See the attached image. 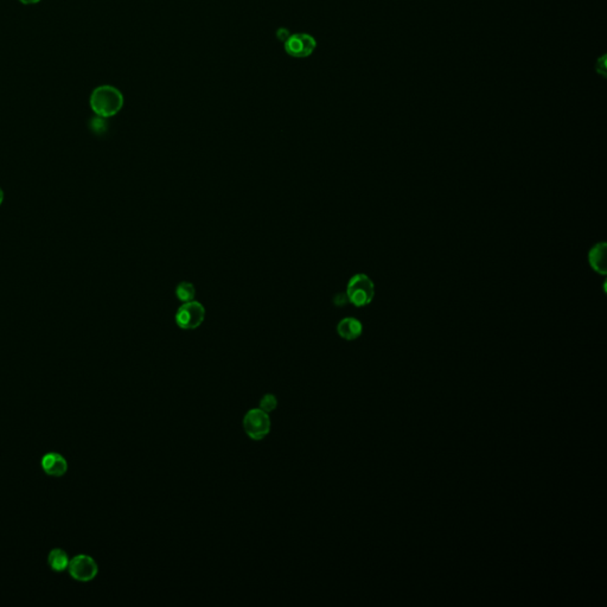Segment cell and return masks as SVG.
<instances>
[{
  "label": "cell",
  "instance_id": "obj_1",
  "mask_svg": "<svg viewBox=\"0 0 607 607\" xmlns=\"http://www.w3.org/2000/svg\"><path fill=\"white\" fill-rule=\"evenodd\" d=\"M93 112L101 118H111L118 114L123 106V95L113 86H100L95 88L89 98Z\"/></svg>",
  "mask_w": 607,
  "mask_h": 607
},
{
  "label": "cell",
  "instance_id": "obj_2",
  "mask_svg": "<svg viewBox=\"0 0 607 607\" xmlns=\"http://www.w3.org/2000/svg\"><path fill=\"white\" fill-rule=\"evenodd\" d=\"M374 297H375V285L367 274H356L347 282V302H350L356 307L369 305Z\"/></svg>",
  "mask_w": 607,
  "mask_h": 607
},
{
  "label": "cell",
  "instance_id": "obj_3",
  "mask_svg": "<svg viewBox=\"0 0 607 607\" xmlns=\"http://www.w3.org/2000/svg\"><path fill=\"white\" fill-rule=\"evenodd\" d=\"M272 422L268 413L260 408H253L247 412L243 418V429L252 440L259 442L270 434Z\"/></svg>",
  "mask_w": 607,
  "mask_h": 607
},
{
  "label": "cell",
  "instance_id": "obj_4",
  "mask_svg": "<svg viewBox=\"0 0 607 607\" xmlns=\"http://www.w3.org/2000/svg\"><path fill=\"white\" fill-rule=\"evenodd\" d=\"M175 323L182 330H195L205 320V309L196 300L183 302L175 313Z\"/></svg>",
  "mask_w": 607,
  "mask_h": 607
},
{
  "label": "cell",
  "instance_id": "obj_5",
  "mask_svg": "<svg viewBox=\"0 0 607 607\" xmlns=\"http://www.w3.org/2000/svg\"><path fill=\"white\" fill-rule=\"evenodd\" d=\"M68 571L73 579L81 583H88L98 576V566L89 555L80 554L71 558Z\"/></svg>",
  "mask_w": 607,
  "mask_h": 607
},
{
  "label": "cell",
  "instance_id": "obj_6",
  "mask_svg": "<svg viewBox=\"0 0 607 607\" xmlns=\"http://www.w3.org/2000/svg\"><path fill=\"white\" fill-rule=\"evenodd\" d=\"M284 43L286 53L288 56L295 57V58H305V57L311 56L317 46L316 39L309 34L290 35Z\"/></svg>",
  "mask_w": 607,
  "mask_h": 607
},
{
  "label": "cell",
  "instance_id": "obj_7",
  "mask_svg": "<svg viewBox=\"0 0 607 607\" xmlns=\"http://www.w3.org/2000/svg\"><path fill=\"white\" fill-rule=\"evenodd\" d=\"M44 472L51 477H62L68 471V461L62 454L57 452L46 453L41 460Z\"/></svg>",
  "mask_w": 607,
  "mask_h": 607
},
{
  "label": "cell",
  "instance_id": "obj_8",
  "mask_svg": "<svg viewBox=\"0 0 607 607\" xmlns=\"http://www.w3.org/2000/svg\"><path fill=\"white\" fill-rule=\"evenodd\" d=\"M337 332L345 341H354L363 332V325L354 317H347L338 323Z\"/></svg>",
  "mask_w": 607,
  "mask_h": 607
},
{
  "label": "cell",
  "instance_id": "obj_9",
  "mask_svg": "<svg viewBox=\"0 0 607 607\" xmlns=\"http://www.w3.org/2000/svg\"><path fill=\"white\" fill-rule=\"evenodd\" d=\"M588 262L594 272L605 275L607 272L606 243L594 245L588 252Z\"/></svg>",
  "mask_w": 607,
  "mask_h": 607
},
{
  "label": "cell",
  "instance_id": "obj_10",
  "mask_svg": "<svg viewBox=\"0 0 607 607\" xmlns=\"http://www.w3.org/2000/svg\"><path fill=\"white\" fill-rule=\"evenodd\" d=\"M69 562H71L69 555L61 548L53 549L48 555V563L53 572H64L66 569H68Z\"/></svg>",
  "mask_w": 607,
  "mask_h": 607
},
{
  "label": "cell",
  "instance_id": "obj_11",
  "mask_svg": "<svg viewBox=\"0 0 607 607\" xmlns=\"http://www.w3.org/2000/svg\"><path fill=\"white\" fill-rule=\"evenodd\" d=\"M175 295L180 302H191V300H195V297H196V288L191 282L183 281L175 288Z\"/></svg>",
  "mask_w": 607,
  "mask_h": 607
},
{
  "label": "cell",
  "instance_id": "obj_12",
  "mask_svg": "<svg viewBox=\"0 0 607 607\" xmlns=\"http://www.w3.org/2000/svg\"><path fill=\"white\" fill-rule=\"evenodd\" d=\"M277 407V399L275 395L273 394H266V395H263L261 397L260 404H259V408L262 409L263 412H266V413H270V412L275 411Z\"/></svg>",
  "mask_w": 607,
  "mask_h": 607
},
{
  "label": "cell",
  "instance_id": "obj_13",
  "mask_svg": "<svg viewBox=\"0 0 607 607\" xmlns=\"http://www.w3.org/2000/svg\"><path fill=\"white\" fill-rule=\"evenodd\" d=\"M597 71L605 78V74H606V73H605V71H606V57L601 56V58L597 61Z\"/></svg>",
  "mask_w": 607,
  "mask_h": 607
},
{
  "label": "cell",
  "instance_id": "obj_14",
  "mask_svg": "<svg viewBox=\"0 0 607 607\" xmlns=\"http://www.w3.org/2000/svg\"><path fill=\"white\" fill-rule=\"evenodd\" d=\"M290 35H291V34L288 32L287 29L281 28L279 29L277 32V39H281V41H284V42L288 39V37H290Z\"/></svg>",
  "mask_w": 607,
  "mask_h": 607
},
{
  "label": "cell",
  "instance_id": "obj_15",
  "mask_svg": "<svg viewBox=\"0 0 607 607\" xmlns=\"http://www.w3.org/2000/svg\"><path fill=\"white\" fill-rule=\"evenodd\" d=\"M19 1L24 5H34V4L39 3L41 0H19Z\"/></svg>",
  "mask_w": 607,
  "mask_h": 607
},
{
  "label": "cell",
  "instance_id": "obj_16",
  "mask_svg": "<svg viewBox=\"0 0 607 607\" xmlns=\"http://www.w3.org/2000/svg\"><path fill=\"white\" fill-rule=\"evenodd\" d=\"M3 200H4L3 190L0 189V205H1V203H3Z\"/></svg>",
  "mask_w": 607,
  "mask_h": 607
}]
</instances>
